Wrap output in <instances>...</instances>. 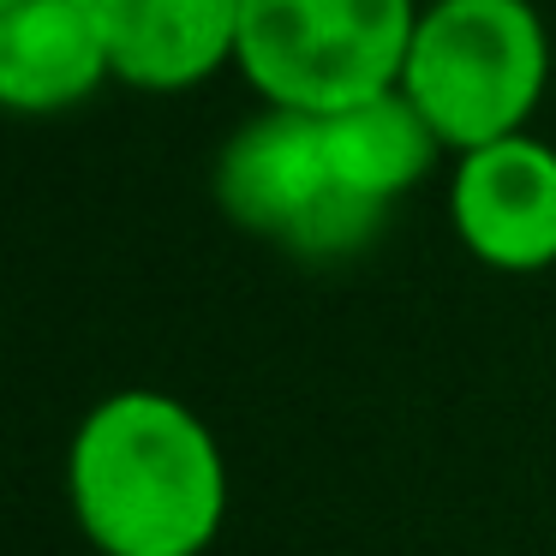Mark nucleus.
<instances>
[{
  "mask_svg": "<svg viewBox=\"0 0 556 556\" xmlns=\"http://www.w3.org/2000/svg\"><path fill=\"white\" fill-rule=\"evenodd\" d=\"M66 496L102 556H204L228 520V460L186 401L121 389L78 419Z\"/></svg>",
  "mask_w": 556,
  "mask_h": 556,
  "instance_id": "f257e3e1",
  "label": "nucleus"
},
{
  "mask_svg": "<svg viewBox=\"0 0 556 556\" xmlns=\"http://www.w3.org/2000/svg\"><path fill=\"white\" fill-rule=\"evenodd\" d=\"M544 85L551 30L532 0H431L401 66V97L455 156L515 138L544 102Z\"/></svg>",
  "mask_w": 556,
  "mask_h": 556,
  "instance_id": "f03ea898",
  "label": "nucleus"
},
{
  "mask_svg": "<svg viewBox=\"0 0 556 556\" xmlns=\"http://www.w3.org/2000/svg\"><path fill=\"white\" fill-rule=\"evenodd\" d=\"M419 0H240L233 66L269 109L336 114L401 85Z\"/></svg>",
  "mask_w": 556,
  "mask_h": 556,
  "instance_id": "7ed1b4c3",
  "label": "nucleus"
},
{
  "mask_svg": "<svg viewBox=\"0 0 556 556\" xmlns=\"http://www.w3.org/2000/svg\"><path fill=\"white\" fill-rule=\"evenodd\" d=\"M216 204L233 228L281 245L293 257H353L383 233L389 216L353 204L336 180L317 114L264 109L222 144L216 156Z\"/></svg>",
  "mask_w": 556,
  "mask_h": 556,
  "instance_id": "20e7f679",
  "label": "nucleus"
},
{
  "mask_svg": "<svg viewBox=\"0 0 556 556\" xmlns=\"http://www.w3.org/2000/svg\"><path fill=\"white\" fill-rule=\"evenodd\" d=\"M448 216L479 264L532 276L556 264V150L544 138H496L467 150L448 180Z\"/></svg>",
  "mask_w": 556,
  "mask_h": 556,
  "instance_id": "39448f33",
  "label": "nucleus"
},
{
  "mask_svg": "<svg viewBox=\"0 0 556 556\" xmlns=\"http://www.w3.org/2000/svg\"><path fill=\"white\" fill-rule=\"evenodd\" d=\"M109 73L102 0H0V109L66 114Z\"/></svg>",
  "mask_w": 556,
  "mask_h": 556,
  "instance_id": "423d86ee",
  "label": "nucleus"
},
{
  "mask_svg": "<svg viewBox=\"0 0 556 556\" xmlns=\"http://www.w3.org/2000/svg\"><path fill=\"white\" fill-rule=\"evenodd\" d=\"M102 37L121 85L174 97L240 54V0H102Z\"/></svg>",
  "mask_w": 556,
  "mask_h": 556,
  "instance_id": "0eeeda50",
  "label": "nucleus"
},
{
  "mask_svg": "<svg viewBox=\"0 0 556 556\" xmlns=\"http://www.w3.org/2000/svg\"><path fill=\"white\" fill-rule=\"evenodd\" d=\"M317 126H324V150L336 162V180L371 216H389V204L407 198L431 174L437 150H443L437 132L425 126V114L401 97V85L371 102H353V109L317 114Z\"/></svg>",
  "mask_w": 556,
  "mask_h": 556,
  "instance_id": "6e6552de",
  "label": "nucleus"
}]
</instances>
